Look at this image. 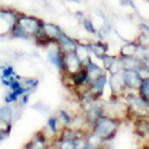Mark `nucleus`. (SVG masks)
Wrapping results in <instances>:
<instances>
[{
  "instance_id": "aec40b11",
  "label": "nucleus",
  "mask_w": 149,
  "mask_h": 149,
  "mask_svg": "<svg viewBox=\"0 0 149 149\" xmlns=\"http://www.w3.org/2000/svg\"><path fill=\"white\" fill-rule=\"evenodd\" d=\"M30 95H31V93L30 92H25L24 94H22L20 97H19V105H22V106H25V105H28V103H29V100H30Z\"/></svg>"
},
{
  "instance_id": "7ed1b4c3",
  "label": "nucleus",
  "mask_w": 149,
  "mask_h": 149,
  "mask_svg": "<svg viewBox=\"0 0 149 149\" xmlns=\"http://www.w3.org/2000/svg\"><path fill=\"white\" fill-rule=\"evenodd\" d=\"M47 58L57 70H60L61 74L65 72V53L58 48L56 42H53L48 45Z\"/></svg>"
},
{
  "instance_id": "f8f14e48",
  "label": "nucleus",
  "mask_w": 149,
  "mask_h": 149,
  "mask_svg": "<svg viewBox=\"0 0 149 149\" xmlns=\"http://www.w3.org/2000/svg\"><path fill=\"white\" fill-rule=\"evenodd\" d=\"M87 48H88V50H90V54L94 55L95 57L100 58V60L106 55V47H105V44H103L100 42L88 43L87 44Z\"/></svg>"
},
{
  "instance_id": "f03ea898",
  "label": "nucleus",
  "mask_w": 149,
  "mask_h": 149,
  "mask_svg": "<svg viewBox=\"0 0 149 149\" xmlns=\"http://www.w3.org/2000/svg\"><path fill=\"white\" fill-rule=\"evenodd\" d=\"M18 24L25 29L31 36L32 38L42 31V26H43V20L38 17H35V16H30V15H25V13H19Z\"/></svg>"
},
{
  "instance_id": "9d476101",
  "label": "nucleus",
  "mask_w": 149,
  "mask_h": 149,
  "mask_svg": "<svg viewBox=\"0 0 149 149\" xmlns=\"http://www.w3.org/2000/svg\"><path fill=\"white\" fill-rule=\"evenodd\" d=\"M45 128L48 129L49 132H50L53 139H55L56 136H58V134L62 131V129L65 127L61 124V122L56 115H52L50 117H48V119L45 122Z\"/></svg>"
},
{
  "instance_id": "f257e3e1",
  "label": "nucleus",
  "mask_w": 149,
  "mask_h": 149,
  "mask_svg": "<svg viewBox=\"0 0 149 149\" xmlns=\"http://www.w3.org/2000/svg\"><path fill=\"white\" fill-rule=\"evenodd\" d=\"M91 130L94 134H97L103 141H106L112 137L113 134L116 132V123L113 119L102 116L100 118H98L95 120V123L91 127Z\"/></svg>"
},
{
  "instance_id": "20e7f679",
  "label": "nucleus",
  "mask_w": 149,
  "mask_h": 149,
  "mask_svg": "<svg viewBox=\"0 0 149 149\" xmlns=\"http://www.w3.org/2000/svg\"><path fill=\"white\" fill-rule=\"evenodd\" d=\"M56 44L58 45L61 50L66 54V53L75 52V49L79 44V41L77 38H74V37L69 36L66 31H62L61 35L58 36V38L56 40Z\"/></svg>"
},
{
  "instance_id": "1a4fd4ad",
  "label": "nucleus",
  "mask_w": 149,
  "mask_h": 149,
  "mask_svg": "<svg viewBox=\"0 0 149 149\" xmlns=\"http://www.w3.org/2000/svg\"><path fill=\"white\" fill-rule=\"evenodd\" d=\"M106 82H107V78H106L105 74L103 73V74H100L99 77H97L95 79H93V80L90 81L88 90H90L95 97H98V95H100V94L103 93Z\"/></svg>"
},
{
  "instance_id": "2eb2a0df",
  "label": "nucleus",
  "mask_w": 149,
  "mask_h": 149,
  "mask_svg": "<svg viewBox=\"0 0 149 149\" xmlns=\"http://www.w3.org/2000/svg\"><path fill=\"white\" fill-rule=\"evenodd\" d=\"M17 77V73L15 70V67L12 65H5L1 67V69H0V79L4 78V79H16Z\"/></svg>"
},
{
  "instance_id": "39448f33",
  "label": "nucleus",
  "mask_w": 149,
  "mask_h": 149,
  "mask_svg": "<svg viewBox=\"0 0 149 149\" xmlns=\"http://www.w3.org/2000/svg\"><path fill=\"white\" fill-rule=\"evenodd\" d=\"M82 67H84L82 62L80 61V58L78 57L75 52L66 53L65 54V72L62 73L63 75H66V74H74V73H77Z\"/></svg>"
},
{
  "instance_id": "423d86ee",
  "label": "nucleus",
  "mask_w": 149,
  "mask_h": 149,
  "mask_svg": "<svg viewBox=\"0 0 149 149\" xmlns=\"http://www.w3.org/2000/svg\"><path fill=\"white\" fill-rule=\"evenodd\" d=\"M48 142H49V137L48 135L42 130L38 131L33 135V137L24 146L25 148H33V149H43L48 147Z\"/></svg>"
},
{
  "instance_id": "9b49d317",
  "label": "nucleus",
  "mask_w": 149,
  "mask_h": 149,
  "mask_svg": "<svg viewBox=\"0 0 149 149\" xmlns=\"http://www.w3.org/2000/svg\"><path fill=\"white\" fill-rule=\"evenodd\" d=\"M8 36L12 37V38H16V40H23V41H30V40H33L32 36L24 29L20 24L16 23L12 29L10 30L8 32Z\"/></svg>"
},
{
  "instance_id": "ddd939ff",
  "label": "nucleus",
  "mask_w": 149,
  "mask_h": 149,
  "mask_svg": "<svg viewBox=\"0 0 149 149\" xmlns=\"http://www.w3.org/2000/svg\"><path fill=\"white\" fill-rule=\"evenodd\" d=\"M84 68L87 70L88 77H90L91 80L95 79L97 77L100 75V74H103V68H102V67H99L97 63H94L92 60H88L87 63L84 65Z\"/></svg>"
},
{
  "instance_id": "412c9836",
  "label": "nucleus",
  "mask_w": 149,
  "mask_h": 149,
  "mask_svg": "<svg viewBox=\"0 0 149 149\" xmlns=\"http://www.w3.org/2000/svg\"><path fill=\"white\" fill-rule=\"evenodd\" d=\"M66 1H68V3H73V4H80V3H81V0H66Z\"/></svg>"
},
{
  "instance_id": "a211bd4d",
  "label": "nucleus",
  "mask_w": 149,
  "mask_h": 149,
  "mask_svg": "<svg viewBox=\"0 0 149 149\" xmlns=\"http://www.w3.org/2000/svg\"><path fill=\"white\" fill-rule=\"evenodd\" d=\"M18 100H19V98L16 95V93L13 91H10L5 94L4 97V103L5 104H11V105H16L18 104Z\"/></svg>"
},
{
  "instance_id": "6e6552de",
  "label": "nucleus",
  "mask_w": 149,
  "mask_h": 149,
  "mask_svg": "<svg viewBox=\"0 0 149 149\" xmlns=\"http://www.w3.org/2000/svg\"><path fill=\"white\" fill-rule=\"evenodd\" d=\"M42 29H43L44 35L52 42H56V40L58 38V36L61 35V32L63 31L58 24H55V23H52V22H44V20H43Z\"/></svg>"
},
{
  "instance_id": "dca6fc26",
  "label": "nucleus",
  "mask_w": 149,
  "mask_h": 149,
  "mask_svg": "<svg viewBox=\"0 0 149 149\" xmlns=\"http://www.w3.org/2000/svg\"><path fill=\"white\" fill-rule=\"evenodd\" d=\"M22 82H23L24 87L26 88V91L30 93L35 92L37 88H38V85H40V80L36 79V78H23Z\"/></svg>"
},
{
  "instance_id": "0eeeda50",
  "label": "nucleus",
  "mask_w": 149,
  "mask_h": 149,
  "mask_svg": "<svg viewBox=\"0 0 149 149\" xmlns=\"http://www.w3.org/2000/svg\"><path fill=\"white\" fill-rule=\"evenodd\" d=\"M13 123H15V106L11 104H5L0 106V124L6 127Z\"/></svg>"
},
{
  "instance_id": "4468645a",
  "label": "nucleus",
  "mask_w": 149,
  "mask_h": 149,
  "mask_svg": "<svg viewBox=\"0 0 149 149\" xmlns=\"http://www.w3.org/2000/svg\"><path fill=\"white\" fill-rule=\"evenodd\" d=\"M56 116L58 117L61 124L63 125L65 128L66 127H72V122H73V116L70 115V112L66 109H61L57 111Z\"/></svg>"
},
{
  "instance_id": "f3484780",
  "label": "nucleus",
  "mask_w": 149,
  "mask_h": 149,
  "mask_svg": "<svg viewBox=\"0 0 149 149\" xmlns=\"http://www.w3.org/2000/svg\"><path fill=\"white\" fill-rule=\"evenodd\" d=\"M81 24H82V28H84V30H85L86 32H88V33H91V35H95V33H97V29H95V26H94L93 22H92L90 18L84 17V18L81 19Z\"/></svg>"
},
{
  "instance_id": "6ab92c4d",
  "label": "nucleus",
  "mask_w": 149,
  "mask_h": 149,
  "mask_svg": "<svg viewBox=\"0 0 149 149\" xmlns=\"http://www.w3.org/2000/svg\"><path fill=\"white\" fill-rule=\"evenodd\" d=\"M11 130H12V124L11 125H6V127L0 128V143L3 141H5L11 135Z\"/></svg>"
}]
</instances>
